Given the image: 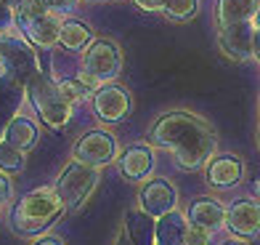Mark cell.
I'll return each instance as SVG.
<instances>
[{
  "label": "cell",
  "mask_w": 260,
  "mask_h": 245,
  "mask_svg": "<svg viewBox=\"0 0 260 245\" xmlns=\"http://www.w3.org/2000/svg\"><path fill=\"white\" fill-rule=\"evenodd\" d=\"M151 142L168 149L183 171H199L215 152L212 128L188 112H170L151 128Z\"/></svg>",
  "instance_id": "6da1fadb"
},
{
  "label": "cell",
  "mask_w": 260,
  "mask_h": 245,
  "mask_svg": "<svg viewBox=\"0 0 260 245\" xmlns=\"http://www.w3.org/2000/svg\"><path fill=\"white\" fill-rule=\"evenodd\" d=\"M64 211L67 208L61 203V197H58L56 186H40V189L27 192L14 205V211H11V227L19 235L32 237V235H40L43 229H48Z\"/></svg>",
  "instance_id": "7a4b0ae2"
},
{
  "label": "cell",
  "mask_w": 260,
  "mask_h": 245,
  "mask_svg": "<svg viewBox=\"0 0 260 245\" xmlns=\"http://www.w3.org/2000/svg\"><path fill=\"white\" fill-rule=\"evenodd\" d=\"M14 19L16 24L24 30L27 40H32L40 48H51L58 43V35H61V24L58 14L48 8L45 0H21L14 8Z\"/></svg>",
  "instance_id": "3957f363"
},
{
  "label": "cell",
  "mask_w": 260,
  "mask_h": 245,
  "mask_svg": "<svg viewBox=\"0 0 260 245\" xmlns=\"http://www.w3.org/2000/svg\"><path fill=\"white\" fill-rule=\"evenodd\" d=\"M27 96L35 104V110H38L45 125L64 128L69 123V118H72V104L61 93V86L53 83L48 75H43V72L32 75L27 80Z\"/></svg>",
  "instance_id": "277c9868"
},
{
  "label": "cell",
  "mask_w": 260,
  "mask_h": 245,
  "mask_svg": "<svg viewBox=\"0 0 260 245\" xmlns=\"http://www.w3.org/2000/svg\"><path fill=\"white\" fill-rule=\"evenodd\" d=\"M99 186V168L85 166L80 160H72L61 171V176L56 181V192L61 197V203L67 211H77L82 203L93 195V189Z\"/></svg>",
  "instance_id": "5b68a950"
},
{
  "label": "cell",
  "mask_w": 260,
  "mask_h": 245,
  "mask_svg": "<svg viewBox=\"0 0 260 245\" xmlns=\"http://www.w3.org/2000/svg\"><path fill=\"white\" fill-rule=\"evenodd\" d=\"M120 51L117 45H112L109 40H93L85 51V59H82V72L93 75L96 80H114L120 75Z\"/></svg>",
  "instance_id": "8992f818"
},
{
  "label": "cell",
  "mask_w": 260,
  "mask_h": 245,
  "mask_svg": "<svg viewBox=\"0 0 260 245\" xmlns=\"http://www.w3.org/2000/svg\"><path fill=\"white\" fill-rule=\"evenodd\" d=\"M218 43H220V51L231 62H244L255 53V27L250 24V19L226 24V27H220Z\"/></svg>",
  "instance_id": "52a82bcc"
},
{
  "label": "cell",
  "mask_w": 260,
  "mask_h": 245,
  "mask_svg": "<svg viewBox=\"0 0 260 245\" xmlns=\"http://www.w3.org/2000/svg\"><path fill=\"white\" fill-rule=\"evenodd\" d=\"M114 155H117V142L109 133H104V131L85 133L77 142V147H75V160L85 162V166H93V168L112 162Z\"/></svg>",
  "instance_id": "ba28073f"
},
{
  "label": "cell",
  "mask_w": 260,
  "mask_h": 245,
  "mask_svg": "<svg viewBox=\"0 0 260 245\" xmlns=\"http://www.w3.org/2000/svg\"><path fill=\"white\" fill-rule=\"evenodd\" d=\"M226 227L242 240H255L260 235V203L257 200H236L226 213Z\"/></svg>",
  "instance_id": "9c48e42d"
},
{
  "label": "cell",
  "mask_w": 260,
  "mask_h": 245,
  "mask_svg": "<svg viewBox=\"0 0 260 245\" xmlns=\"http://www.w3.org/2000/svg\"><path fill=\"white\" fill-rule=\"evenodd\" d=\"M138 203H141V211L151 219H162L173 213L175 208V189L170 181L165 179H151L144 189L138 195Z\"/></svg>",
  "instance_id": "30bf717a"
},
{
  "label": "cell",
  "mask_w": 260,
  "mask_h": 245,
  "mask_svg": "<svg viewBox=\"0 0 260 245\" xmlns=\"http://www.w3.org/2000/svg\"><path fill=\"white\" fill-rule=\"evenodd\" d=\"M6 69L14 77L29 80L32 75H38V64H35V53L27 45V40L21 38H6L3 43V59H0Z\"/></svg>",
  "instance_id": "8fae6325"
},
{
  "label": "cell",
  "mask_w": 260,
  "mask_h": 245,
  "mask_svg": "<svg viewBox=\"0 0 260 245\" xmlns=\"http://www.w3.org/2000/svg\"><path fill=\"white\" fill-rule=\"evenodd\" d=\"M93 110H96V115L101 120L117 123L130 112V96L120 86H106V88L96 91V96H93Z\"/></svg>",
  "instance_id": "7c38bea8"
},
{
  "label": "cell",
  "mask_w": 260,
  "mask_h": 245,
  "mask_svg": "<svg viewBox=\"0 0 260 245\" xmlns=\"http://www.w3.org/2000/svg\"><path fill=\"white\" fill-rule=\"evenodd\" d=\"M226 208H223L218 200L212 197H202V200H194L191 208H188V224H197L202 229L215 232L226 224Z\"/></svg>",
  "instance_id": "4fadbf2b"
},
{
  "label": "cell",
  "mask_w": 260,
  "mask_h": 245,
  "mask_svg": "<svg viewBox=\"0 0 260 245\" xmlns=\"http://www.w3.org/2000/svg\"><path fill=\"white\" fill-rule=\"evenodd\" d=\"M244 176V166L239 157L234 155H223V157H215L207 166V181L218 189H226V186H234L239 184Z\"/></svg>",
  "instance_id": "5bb4252c"
},
{
  "label": "cell",
  "mask_w": 260,
  "mask_h": 245,
  "mask_svg": "<svg viewBox=\"0 0 260 245\" xmlns=\"http://www.w3.org/2000/svg\"><path fill=\"white\" fill-rule=\"evenodd\" d=\"M151 166H154V160H151V149L146 144H133L122 155L120 160V168H122V176L130 179V181H141L146 179L151 173Z\"/></svg>",
  "instance_id": "9a60e30c"
},
{
  "label": "cell",
  "mask_w": 260,
  "mask_h": 245,
  "mask_svg": "<svg viewBox=\"0 0 260 245\" xmlns=\"http://www.w3.org/2000/svg\"><path fill=\"white\" fill-rule=\"evenodd\" d=\"M3 139H6V144L27 152V149H32L35 144H38V125H35V120L24 118V115H16V118L8 120L6 131H3Z\"/></svg>",
  "instance_id": "2e32d148"
},
{
  "label": "cell",
  "mask_w": 260,
  "mask_h": 245,
  "mask_svg": "<svg viewBox=\"0 0 260 245\" xmlns=\"http://www.w3.org/2000/svg\"><path fill=\"white\" fill-rule=\"evenodd\" d=\"M186 229H188V216H181L178 211L162 216L157 219L154 227V245H183Z\"/></svg>",
  "instance_id": "e0dca14e"
},
{
  "label": "cell",
  "mask_w": 260,
  "mask_h": 245,
  "mask_svg": "<svg viewBox=\"0 0 260 245\" xmlns=\"http://www.w3.org/2000/svg\"><path fill=\"white\" fill-rule=\"evenodd\" d=\"M255 14H257V0H220L218 3L220 27L234 24V21H247Z\"/></svg>",
  "instance_id": "ac0fdd59"
},
{
  "label": "cell",
  "mask_w": 260,
  "mask_h": 245,
  "mask_svg": "<svg viewBox=\"0 0 260 245\" xmlns=\"http://www.w3.org/2000/svg\"><path fill=\"white\" fill-rule=\"evenodd\" d=\"M58 43H61L67 51H82V48H88L93 40H90V30L85 24H80V21H64Z\"/></svg>",
  "instance_id": "d6986e66"
},
{
  "label": "cell",
  "mask_w": 260,
  "mask_h": 245,
  "mask_svg": "<svg viewBox=\"0 0 260 245\" xmlns=\"http://www.w3.org/2000/svg\"><path fill=\"white\" fill-rule=\"evenodd\" d=\"M27 166V157L21 149L0 142V173H21Z\"/></svg>",
  "instance_id": "ffe728a7"
},
{
  "label": "cell",
  "mask_w": 260,
  "mask_h": 245,
  "mask_svg": "<svg viewBox=\"0 0 260 245\" xmlns=\"http://www.w3.org/2000/svg\"><path fill=\"white\" fill-rule=\"evenodd\" d=\"M144 219L146 213L141 211V213H127V232H130V237H133L136 245H151L154 242V229H146L144 227Z\"/></svg>",
  "instance_id": "44dd1931"
},
{
  "label": "cell",
  "mask_w": 260,
  "mask_h": 245,
  "mask_svg": "<svg viewBox=\"0 0 260 245\" xmlns=\"http://www.w3.org/2000/svg\"><path fill=\"white\" fill-rule=\"evenodd\" d=\"M165 14L173 21H186L197 14V0H168L165 6Z\"/></svg>",
  "instance_id": "7402d4cb"
},
{
  "label": "cell",
  "mask_w": 260,
  "mask_h": 245,
  "mask_svg": "<svg viewBox=\"0 0 260 245\" xmlns=\"http://www.w3.org/2000/svg\"><path fill=\"white\" fill-rule=\"evenodd\" d=\"M210 240H212V232L210 229H202V227H197V224H188L183 245H210Z\"/></svg>",
  "instance_id": "603a6c76"
},
{
  "label": "cell",
  "mask_w": 260,
  "mask_h": 245,
  "mask_svg": "<svg viewBox=\"0 0 260 245\" xmlns=\"http://www.w3.org/2000/svg\"><path fill=\"white\" fill-rule=\"evenodd\" d=\"M45 3L53 14H69V11L77 8V0H45Z\"/></svg>",
  "instance_id": "cb8c5ba5"
},
{
  "label": "cell",
  "mask_w": 260,
  "mask_h": 245,
  "mask_svg": "<svg viewBox=\"0 0 260 245\" xmlns=\"http://www.w3.org/2000/svg\"><path fill=\"white\" fill-rule=\"evenodd\" d=\"M11 195H14V186H11L8 176H3V173H0V205H6V203L11 200Z\"/></svg>",
  "instance_id": "d4e9b609"
},
{
  "label": "cell",
  "mask_w": 260,
  "mask_h": 245,
  "mask_svg": "<svg viewBox=\"0 0 260 245\" xmlns=\"http://www.w3.org/2000/svg\"><path fill=\"white\" fill-rule=\"evenodd\" d=\"M136 6L144 8V11H165L168 0H136Z\"/></svg>",
  "instance_id": "484cf974"
},
{
  "label": "cell",
  "mask_w": 260,
  "mask_h": 245,
  "mask_svg": "<svg viewBox=\"0 0 260 245\" xmlns=\"http://www.w3.org/2000/svg\"><path fill=\"white\" fill-rule=\"evenodd\" d=\"M11 16H14V8H11L6 0H0V27L11 24Z\"/></svg>",
  "instance_id": "4316f807"
},
{
  "label": "cell",
  "mask_w": 260,
  "mask_h": 245,
  "mask_svg": "<svg viewBox=\"0 0 260 245\" xmlns=\"http://www.w3.org/2000/svg\"><path fill=\"white\" fill-rule=\"evenodd\" d=\"M35 245H64V242L58 240V237H43V240H38Z\"/></svg>",
  "instance_id": "83f0119b"
},
{
  "label": "cell",
  "mask_w": 260,
  "mask_h": 245,
  "mask_svg": "<svg viewBox=\"0 0 260 245\" xmlns=\"http://www.w3.org/2000/svg\"><path fill=\"white\" fill-rule=\"evenodd\" d=\"M255 56L260 59V35H255Z\"/></svg>",
  "instance_id": "f1b7e54d"
},
{
  "label": "cell",
  "mask_w": 260,
  "mask_h": 245,
  "mask_svg": "<svg viewBox=\"0 0 260 245\" xmlns=\"http://www.w3.org/2000/svg\"><path fill=\"white\" fill-rule=\"evenodd\" d=\"M117 245H133V242H130V237H127V235H122L120 240H117Z\"/></svg>",
  "instance_id": "f546056e"
},
{
  "label": "cell",
  "mask_w": 260,
  "mask_h": 245,
  "mask_svg": "<svg viewBox=\"0 0 260 245\" xmlns=\"http://www.w3.org/2000/svg\"><path fill=\"white\" fill-rule=\"evenodd\" d=\"M6 3H8V6H11V8H16V6H19V3H21V0H6Z\"/></svg>",
  "instance_id": "4dcf8cb0"
},
{
  "label": "cell",
  "mask_w": 260,
  "mask_h": 245,
  "mask_svg": "<svg viewBox=\"0 0 260 245\" xmlns=\"http://www.w3.org/2000/svg\"><path fill=\"white\" fill-rule=\"evenodd\" d=\"M255 27L260 30V8H257V14H255Z\"/></svg>",
  "instance_id": "1f68e13d"
},
{
  "label": "cell",
  "mask_w": 260,
  "mask_h": 245,
  "mask_svg": "<svg viewBox=\"0 0 260 245\" xmlns=\"http://www.w3.org/2000/svg\"><path fill=\"white\" fill-rule=\"evenodd\" d=\"M3 43H6V38L0 35V59H3Z\"/></svg>",
  "instance_id": "d6a6232c"
},
{
  "label": "cell",
  "mask_w": 260,
  "mask_h": 245,
  "mask_svg": "<svg viewBox=\"0 0 260 245\" xmlns=\"http://www.w3.org/2000/svg\"><path fill=\"white\" fill-rule=\"evenodd\" d=\"M255 195H257V197H260V179H257V181H255Z\"/></svg>",
  "instance_id": "836d02e7"
},
{
  "label": "cell",
  "mask_w": 260,
  "mask_h": 245,
  "mask_svg": "<svg viewBox=\"0 0 260 245\" xmlns=\"http://www.w3.org/2000/svg\"><path fill=\"white\" fill-rule=\"evenodd\" d=\"M226 245H244V242H239V240H231V242H226Z\"/></svg>",
  "instance_id": "e575fe53"
}]
</instances>
